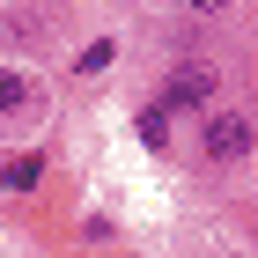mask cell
I'll list each match as a JSON object with an SVG mask.
<instances>
[{
    "instance_id": "cell-1",
    "label": "cell",
    "mask_w": 258,
    "mask_h": 258,
    "mask_svg": "<svg viewBox=\"0 0 258 258\" xmlns=\"http://www.w3.org/2000/svg\"><path fill=\"white\" fill-rule=\"evenodd\" d=\"M199 155H207V162H243V155H258V125L243 118V111H207Z\"/></svg>"
},
{
    "instance_id": "cell-2",
    "label": "cell",
    "mask_w": 258,
    "mask_h": 258,
    "mask_svg": "<svg viewBox=\"0 0 258 258\" xmlns=\"http://www.w3.org/2000/svg\"><path fill=\"white\" fill-rule=\"evenodd\" d=\"M162 111H214V96H221V74L214 67H177V74H162Z\"/></svg>"
},
{
    "instance_id": "cell-3",
    "label": "cell",
    "mask_w": 258,
    "mask_h": 258,
    "mask_svg": "<svg viewBox=\"0 0 258 258\" xmlns=\"http://www.w3.org/2000/svg\"><path fill=\"white\" fill-rule=\"evenodd\" d=\"M22 111H30V81L15 67H0V118H22Z\"/></svg>"
},
{
    "instance_id": "cell-4",
    "label": "cell",
    "mask_w": 258,
    "mask_h": 258,
    "mask_svg": "<svg viewBox=\"0 0 258 258\" xmlns=\"http://www.w3.org/2000/svg\"><path fill=\"white\" fill-rule=\"evenodd\" d=\"M140 140H148V148H170V111H162V103L140 111Z\"/></svg>"
},
{
    "instance_id": "cell-5",
    "label": "cell",
    "mask_w": 258,
    "mask_h": 258,
    "mask_svg": "<svg viewBox=\"0 0 258 258\" xmlns=\"http://www.w3.org/2000/svg\"><path fill=\"white\" fill-rule=\"evenodd\" d=\"M37 177H44V155H22V162H15V170H8L0 184H8V192H30Z\"/></svg>"
},
{
    "instance_id": "cell-6",
    "label": "cell",
    "mask_w": 258,
    "mask_h": 258,
    "mask_svg": "<svg viewBox=\"0 0 258 258\" xmlns=\"http://www.w3.org/2000/svg\"><path fill=\"white\" fill-rule=\"evenodd\" d=\"M111 52H118V44L103 37V44H89V52H81V59H74V67H81V74H96V67H111Z\"/></svg>"
},
{
    "instance_id": "cell-7",
    "label": "cell",
    "mask_w": 258,
    "mask_h": 258,
    "mask_svg": "<svg viewBox=\"0 0 258 258\" xmlns=\"http://www.w3.org/2000/svg\"><path fill=\"white\" fill-rule=\"evenodd\" d=\"M177 8H192V15H229L236 0H177Z\"/></svg>"
}]
</instances>
